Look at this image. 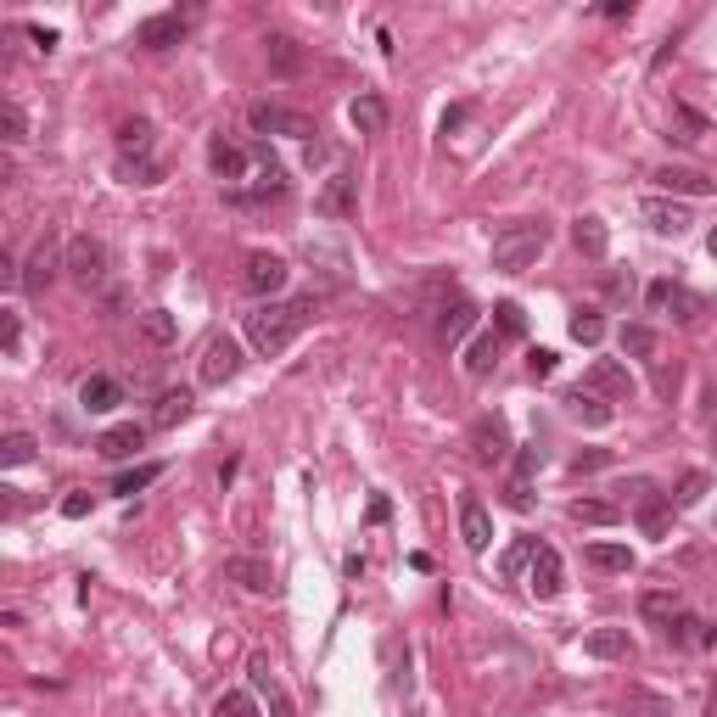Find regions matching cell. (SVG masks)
Instances as JSON below:
<instances>
[{
    "label": "cell",
    "instance_id": "16",
    "mask_svg": "<svg viewBox=\"0 0 717 717\" xmlns=\"http://www.w3.org/2000/svg\"><path fill=\"white\" fill-rule=\"evenodd\" d=\"M225 577H230V583H241L247 594H275V589H281V583H275V566L258 561V555H230Z\"/></svg>",
    "mask_w": 717,
    "mask_h": 717
},
{
    "label": "cell",
    "instance_id": "31",
    "mask_svg": "<svg viewBox=\"0 0 717 717\" xmlns=\"http://www.w3.org/2000/svg\"><path fill=\"white\" fill-rule=\"evenodd\" d=\"M617 348H622V359H656L661 337L650 331V325H622V331H617Z\"/></svg>",
    "mask_w": 717,
    "mask_h": 717
},
{
    "label": "cell",
    "instance_id": "21",
    "mask_svg": "<svg viewBox=\"0 0 717 717\" xmlns=\"http://www.w3.org/2000/svg\"><path fill=\"white\" fill-rule=\"evenodd\" d=\"M208 169L219 174L230 191H236V185L247 180V152H241L236 141H225V135H219V141H208Z\"/></svg>",
    "mask_w": 717,
    "mask_h": 717
},
{
    "label": "cell",
    "instance_id": "7",
    "mask_svg": "<svg viewBox=\"0 0 717 717\" xmlns=\"http://www.w3.org/2000/svg\"><path fill=\"white\" fill-rule=\"evenodd\" d=\"M583 393L611 398V404H628V398H633V376H628V365H622V359H594L589 376H583Z\"/></svg>",
    "mask_w": 717,
    "mask_h": 717
},
{
    "label": "cell",
    "instance_id": "32",
    "mask_svg": "<svg viewBox=\"0 0 717 717\" xmlns=\"http://www.w3.org/2000/svg\"><path fill=\"white\" fill-rule=\"evenodd\" d=\"M639 611H645V622L667 628V622H673L678 611H684V605H678V594H673V589H645V594H639Z\"/></svg>",
    "mask_w": 717,
    "mask_h": 717
},
{
    "label": "cell",
    "instance_id": "43",
    "mask_svg": "<svg viewBox=\"0 0 717 717\" xmlns=\"http://www.w3.org/2000/svg\"><path fill=\"white\" fill-rule=\"evenodd\" d=\"M533 555H538V538H516V544H510L505 555H499V572L516 577L521 566H533Z\"/></svg>",
    "mask_w": 717,
    "mask_h": 717
},
{
    "label": "cell",
    "instance_id": "58",
    "mask_svg": "<svg viewBox=\"0 0 717 717\" xmlns=\"http://www.w3.org/2000/svg\"><path fill=\"white\" fill-rule=\"evenodd\" d=\"M706 717H717V689H712V695H706Z\"/></svg>",
    "mask_w": 717,
    "mask_h": 717
},
{
    "label": "cell",
    "instance_id": "2",
    "mask_svg": "<svg viewBox=\"0 0 717 717\" xmlns=\"http://www.w3.org/2000/svg\"><path fill=\"white\" fill-rule=\"evenodd\" d=\"M549 247V225L544 219H516L493 236V269H505V275H521V269H533L538 253Z\"/></svg>",
    "mask_w": 717,
    "mask_h": 717
},
{
    "label": "cell",
    "instance_id": "34",
    "mask_svg": "<svg viewBox=\"0 0 717 717\" xmlns=\"http://www.w3.org/2000/svg\"><path fill=\"white\" fill-rule=\"evenodd\" d=\"M141 337L152 342V348H169V342L180 337V320H174L169 309H146L141 314Z\"/></svg>",
    "mask_w": 717,
    "mask_h": 717
},
{
    "label": "cell",
    "instance_id": "36",
    "mask_svg": "<svg viewBox=\"0 0 717 717\" xmlns=\"http://www.w3.org/2000/svg\"><path fill=\"white\" fill-rule=\"evenodd\" d=\"M269 68H275V73H297V68H303V51H297V40H292V34H269Z\"/></svg>",
    "mask_w": 717,
    "mask_h": 717
},
{
    "label": "cell",
    "instance_id": "12",
    "mask_svg": "<svg viewBox=\"0 0 717 717\" xmlns=\"http://www.w3.org/2000/svg\"><path fill=\"white\" fill-rule=\"evenodd\" d=\"M633 493H639V533L645 538H667V527H673V499L656 493L650 482H633Z\"/></svg>",
    "mask_w": 717,
    "mask_h": 717
},
{
    "label": "cell",
    "instance_id": "53",
    "mask_svg": "<svg viewBox=\"0 0 717 717\" xmlns=\"http://www.w3.org/2000/svg\"><path fill=\"white\" fill-rule=\"evenodd\" d=\"M0 342H6V353H17V314H0Z\"/></svg>",
    "mask_w": 717,
    "mask_h": 717
},
{
    "label": "cell",
    "instance_id": "39",
    "mask_svg": "<svg viewBox=\"0 0 717 717\" xmlns=\"http://www.w3.org/2000/svg\"><path fill=\"white\" fill-rule=\"evenodd\" d=\"M34 449H40V443H34L29 432H6L0 437V465H6V471H12V465H29Z\"/></svg>",
    "mask_w": 717,
    "mask_h": 717
},
{
    "label": "cell",
    "instance_id": "4",
    "mask_svg": "<svg viewBox=\"0 0 717 717\" xmlns=\"http://www.w3.org/2000/svg\"><path fill=\"white\" fill-rule=\"evenodd\" d=\"M241 281H247V292H253L258 303H275V292H286V281H292V269H286L281 253H247Z\"/></svg>",
    "mask_w": 717,
    "mask_h": 717
},
{
    "label": "cell",
    "instance_id": "51",
    "mask_svg": "<svg viewBox=\"0 0 717 717\" xmlns=\"http://www.w3.org/2000/svg\"><path fill=\"white\" fill-rule=\"evenodd\" d=\"M505 505H510V510H527V505H533V493H527V482H521V477L505 488Z\"/></svg>",
    "mask_w": 717,
    "mask_h": 717
},
{
    "label": "cell",
    "instance_id": "29",
    "mask_svg": "<svg viewBox=\"0 0 717 717\" xmlns=\"http://www.w3.org/2000/svg\"><path fill=\"white\" fill-rule=\"evenodd\" d=\"M572 521L577 527H617L622 505H611V499H572Z\"/></svg>",
    "mask_w": 717,
    "mask_h": 717
},
{
    "label": "cell",
    "instance_id": "14",
    "mask_svg": "<svg viewBox=\"0 0 717 717\" xmlns=\"http://www.w3.org/2000/svg\"><path fill=\"white\" fill-rule=\"evenodd\" d=\"M650 180H656L667 197H712V191H717L712 174H701V169H678V163H661Z\"/></svg>",
    "mask_w": 717,
    "mask_h": 717
},
{
    "label": "cell",
    "instance_id": "38",
    "mask_svg": "<svg viewBox=\"0 0 717 717\" xmlns=\"http://www.w3.org/2000/svg\"><path fill=\"white\" fill-rule=\"evenodd\" d=\"M589 566L594 572H628L633 555H628V544H589Z\"/></svg>",
    "mask_w": 717,
    "mask_h": 717
},
{
    "label": "cell",
    "instance_id": "22",
    "mask_svg": "<svg viewBox=\"0 0 717 717\" xmlns=\"http://www.w3.org/2000/svg\"><path fill=\"white\" fill-rule=\"evenodd\" d=\"M79 404H85V415H107V409L124 404V387L113 376H85L79 381Z\"/></svg>",
    "mask_w": 717,
    "mask_h": 717
},
{
    "label": "cell",
    "instance_id": "44",
    "mask_svg": "<svg viewBox=\"0 0 717 717\" xmlns=\"http://www.w3.org/2000/svg\"><path fill=\"white\" fill-rule=\"evenodd\" d=\"M0 129H6V141L12 146H23L29 141V113H23L17 101H6V107H0Z\"/></svg>",
    "mask_w": 717,
    "mask_h": 717
},
{
    "label": "cell",
    "instance_id": "57",
    "mask_svg": "<svg viewBox=\"0 0 717 717\" xmlns=\"http://www.w3.org/2000/svg\"><path fill=\"white\" fill-rule=\"evenodd\" d=\"M465 124V107H449V113H443V135H449V129H460Z\"/></svg>",
    "mask_w": 717,
    "mask_h": 717
},
{
    "label": "cell",
    "instance_id": "8",
    "mask_svg": "<svg viewBox=\"0 0 717 717\" xmlns=\"http://www.w3.org/2000/svg\"><path fill=\"white\" fill-rule=\"evenodd\" d=\"M645 303H650V314H667L673 309V320H701L706 314V303L695 292H689V286H678V281H650V292H645Z\"/></svg>",
    "mask_w": 717,
    "mask_h": 717
},
{
    "label": "cell",
    "instance_id": "20",
    "mask_svg": "<svg viewBox=\"0 0 717 717\" xmlns=\"http://www.w3.org/2000/svg\"><path fill=\"white\" fill-rule=\"evenodd\" d=\"M387 96H376V90H359V96L348 101V124L359 129V135H381L387 129Z\"/></svg>",
    "mask_w": 717,
    "mask_h": 717
},
{
    "label": "cell",
    "instance_id": "19",
    "mask_svg": "<svg viewBox=\"0 0 717 717\" xmlns=\"http://www.w3.org/2000/svg\"><path fill=\"white\" fill-rule=\"evenodd\" d=\"M141 449H146V426H135V421H118L96 437L101 460H129V454H141Z\"/></svg>",
    "mask_w": 717,
    "mask_h": 717
},
{
    "label": "cell",
    "instance_id": "33",
    "mask_svg": "<svg viewBox=\"0 0 717 717\" xmlns=\"http://www.w3.org/2000/svg\"><path fill=\"white\" fill-rule=\"evenodd\" d=\"M191 393H163L157 398V409H152V426L157 432H169V426H180V421H191Z\"/></svg>",
    "mask_w": 717,
    "mask_h": 717
},
{
    "label": "cell",
    "instance_id": "5",
    "mask_svg": "<svg viewBox=\"0 0 717 717\" xmlns=\"http://www.w3.org/2000/svg\"><path fill=\"white\" fill-rule=\"evenodd\" d=\"M471 460H477V465H505L510 460V426H505V415H477V421H471Z\"/></svg>",
    "mask_w": 717,
    "mask_h": 717
},
{
    "label": "cell",
    "instance_id": "52",
    "mask_svg": "<svg viewBox=\"0 0 717 717\" xmlns=\"http://www.w3.org/2000/svg\"><path fill=\"white\" fill-rule=\"evenodd\" d=\"M29 40L40 45L45 57H51V51H57V29H40V23H34V29H29Z\"/></svg>",
    "mask_w": 717,
    "mask_h": 717
},
{
    "label": "cell",
    "instance_id": "59",
    "mask_svg": "<svg viewBox=\"0 0 717 717\" xmlns=\"http://www.w3.org/2000/svg\"><path fill=\"white\" fill-rule=\"evenodd\" d=\"M706 253H712V258H717V230H712V236H706Z\"/></svg>",
    "mask_w": 717,
    "mask_h": 717
},
{
    "label": "cell",
    "instance_id": "54",
    "mask_svg": "<svg viewBox=\"0 0 717 717\" xmlns=\"http://www.w3.org/2000/svg\"><path fill=\"white\" fill-rule=\"evenodd\" d=\"M533 471H538V449H521V454H516V477L527 482Z\"/></svg>",
    "mask_w": 717,
    "mask_h": 717
},
{
    "label": "cell",
    "instance_id": "35",
    "mask_svg": "<svg viewBox=\"0 0 717 717\" xmlns=\"http://www.w3.org/2000/svg\"><path fill=\"white\" fill-rule=\"evenodd\" d=\"M701 633H706V622H701V617H689V611H678V617L667 622V628H661V639H667L673 650H689V645H701Z\"/></svg>",
    "mask_w": 717,
    "mask_h": 717
},
{
    "label": "cell",
    "instance_id": "11",
    "mask_svg": "<svg viewBox=\"0 0 717 717\" xmlns=\"http://www.w3.org/2000/svg\"><path fill=\"white\" fill-rule=\"evenodd\" d=\"M477 303H471V297H454V303H443V309H437V342H443V348H460L465 342V331H477Z\"/></svg>",
    "mask_w": 717,
    "mask_h": 717
},
{
    "label": "cell",
    "instance_id": "47",
    "mask_svg": "<svg viewBox=\"0 0 717 717\" xmlns=\"http://www.w3.org/2000/svg\"><path fill=\"white\" fill-rule=\"evenodd\" d=\"M605 465H611V449H583V454L572 460V471L583 477V471H605Z\"/></svg>",
    "mask_w": 717,
    "mask_h": 717
},
{
    "label": "cell",
    "instance_id": "10",
    "mask_svg": "<svg viewBox=\"0 0 717 717\" xmlns=\"http://www.w3.org/2000/svg\"><path fill=\"white\" fill-rule=\"evenodd\" d=\"M314 213H320V219H353V213H359V180H353V174H331V180L320 185V197H314Z\"/></svg>",
    "mask_w": 717,
    "mask_h": 717
},
{
    "label": "cell",
    "instance_id": "49",
    "mask_svg": "<svg viewBox=\"0 0 717 717\" xmlns=\"http://www.w3.org/2000/svg\"><path fill=\"white\" fill-rule=\"evenodd\" d=\"M605 297H611V303H628L633 297V275H605Z\"/></svg>",
    "mask_w": 717,
    "mask_h": 717
},
{
    "label": "cell",
    "instance_id": "18",
    "mask_svg": "<svg viewBox=\"0 0 717 717\" xmlns=\"http://www.w3.org/2000/svg\"><path fill=\"white\" fill-rule=\"evenodd\" d=\"M180 40H185V17L180 12H157L135 29V45H141V51H169V45H180Z\"/></svg>",
    "mask_w": 717,
    "mask_h": 717
},
{
    "label": "cell",
    "instance_id": "25",
    "mask_svg": "<svg viewBox=\"0 0 717 717\" xmlns=\"http://www.w3.org/2000/svg\"><path fill=\"white\" fill-rule=\"evenodd\" d=\"M583 650H589L594 661H628L633 639H628V628H594L589 639H583Z\"/></svg>",
    "mask_w": 717,
    "mask_h": 717
},
{
    "label": "cell",
    "instance_id": "56",
    "mask_svg": "<svg viewBox=\"0 0 717 717\" xmlns=\"http://www.w3.org/2000/svg\"><path fill=\"white\" fill-rule=\"evenodd\" d=\"M387 516H393V505H387V499L376 493V499H370V521H387Z\"/></svg>",
    "mask_w": 717,
    "mask_h": 717
},
{
    "label": "cell",
    "instance_id": "28",
    "mask_svg": "<svg viewBox=\"0 0 717 717\" xmlns=\"http://www.w3.org/2000/svg\"><path fill=\"white\" fill-rule=\"evenodd\" d=\"M118 157H152V118H124L118 124Z\"/></svg>",
    "mask_w": 717,
    "mask_h": 717
},
{
    "label": "cell",
    "instance_id": "46",
    "mask_svg": "<svg viewBox=\"0 0 717 717\" xmlns=\"http://www.w3.org/2000/svg\"><path fill=\"white\" fill-rule=\"evenodd\" d=\"M493 325H499V337H521V331H527V314H521V303H499V309H493Z\"/></svg>",
    "mask_w": 717,
    "mask_h": 717
},
{
    "label": "cell",
    "instance_id": "1",
    "mask_svg": "<svg viewBox=\"0 0 717 717\" xmlns=\"http://www.w3.org/2000/svg\"><path fill=\"white\" fill-rule=\"evenodd\" d=\"M314 314V297H297V303H258L253 314H247V342H253L264 359H275V353L292 348V337L309 325Z\"/></svg>",
    "mask_w": 717,
    "mask_h": 717
},
{
    "label": "cell",
    "instance_id": "9",
    "mask_svg": "<svg viewBox=\"0 0 717 717\" xmlns=\"http://www.w3.org/2000/svg\"><path fill=\"white\" fill-rule=\"evenodd\" d=\"M241 370V348L236 337H208L202 342V359H197V376L208 381V387H225L230 376Z\"/></svg>",
    "mask_w": 717,
    "mask_h": 717
},
{
    "label": "cell",
    "instance_id": "48",
    "mask_svg": "<svg viewBox=\"0 0 717 717\" xmlns=\"http://www.w3.org/2000/svg\"><path fill=\"white\" fill-rule=\"evenodd\" d=\"M90 505H96V499H90V493L79 488V493H68V499H62V516H68V521H85V516H90Z\"/></svg>",
    "mask_w": 717,
    "mask_h": 717
},
{
    "label": "cell",
    "instance_id": "41",
    "mask_svg": "<svg viewBox=\"0 0 717 717\" xmlns=\"http://www.w3.org/2000/svg\"><path fill=\"white\" fill-rule=\"evenodd\" d=\"M706 488H712V477H706V471H684V477H678V488H673V505H678V510L701 505Z\"/></svg>",
    "mask_w": 717,
    "mask_h": 717
},
{
    "label": "cell",
    "instance_id": "6",
    "mask_svg": "<svg viewBox=\"0 0 717 717\" xmlns=\"http://www.w3.org/2000/svg\"><path fill=\"white\" fill-rule=\"evenodd\" d=\"M247 124H253L258 135H269V129H275V135H292V141H309V135H320L309 113H286V107H269V101H253V107H247Z\"/></svg>",
    "mask_w": 717,
    "mask_h": 717
},
{
    "label": "cell",
    "instance_id": "45",
    "mask_svg": "<svg viewBox=\"0 0 717 717\" xmlns=\"http://www.w3.org/2000/svg\"><path fill=\"white\" fill-rule=\"evenodd\" d=\"M213 717H258V706H253V695H247V689H230V695H219Z\"/></svg>",
    "mask_w": 717,
    "mask_h": 717
},
{
    "label": "cell",
    "instance_id": "27",
    "mask_svg": "<svg viewBox=\"0 0 717 717\" xmlns=\"http://www.w3.org/2000/svg\"><path fill=\"white\" fill-rule=\"evenodd\" d=\"M572 241H577V253H583V258H605V247H611V236H605V219H600V213H577Z\"/></svg>",
    "mask_w": 717,
    "mask_h": 717
},
{
    "label": "cell",
    "instance_id": "3",
    "mask_svg": "<svg viewBox=\"0 0 717 717\" xmlns=\"http://www.w3.org/2000/svg\"><path fill=\"white\" fill-rule=\"evenodd\" d=\"M62 269H68L79 286H101V281H107V241L73 236L68 247H62Z\"/></svg>",
    "mask_w": 717,
    "mask_h": 717
},
{
    "label": "cell",
    "instance_id": "42",
    "mask_svg": "<svg viewBox=\"0 0 717 717\" xmlns=\"http://www.w3.org/2000/svg\"><path fill=\"white\" fill-rule=\"evenodd\" d=\"M572 337L583 342V348H600V337H605L600 309H577V314H572Z\"/></svg>",
    "mask_w": 717,
    "mask_h": 717
},
{
    "label": "cell",
    "instance_id": "55",
    "mask_svg": "<svg viewBox=\"0 0 717 717\" xmlns=\"http://www.w3.org/2000/svg\"><path fill=\"white\" fill-rule=\"evenodd\" d=\"M673 387H678V365H673V370L661 365V370H656V393L667 398V393H673Z\"/></svg>",
    "mask_w": 717,
    "mask_h": 717
},
{
    "label": "cell",
    "instance_id": "13",
    "mask_svg": "<svg viewBox=\"0 0 717 717\" xmlns=\"http://www.w3.org/2000/svg\"><path fill=\"white\" fill-rule=\"evenodd\" d=\"M645 225L656 230V236H689L695 213H689L678 197H645Z\"/></svg>",
    "mask_w": 717,
    "mask_h": 717
},
{
    "label": "cell",
    "instance_id": "40",
    "mask_svg": "<svg viewBox=\"0 0 717 717\" xmlns=\"http://www.w3.org/2000/svg\"><path fill=\"white\" fill-rule=\"evenodd\" d=\"M118 174H124V185H157L163 180L157 157H118Z\"/></svg>",
    "mask_w": 717,
    "mask_h": 717
},
{
    "label": "cell",
    "instance_id": "17",
    "mask_svg": "<svg viewBox=\"0 0 717 717\" xmlns=\"http://www.w3.org/2000/svg\"><path fill=\"white\" fill-rule=\"evenodd\" d=\"M460 538H465L471 555H482V549L493 544V516H488V505H482L477 493H465L460 499Z\"/></svg>",
    "mask_w": 717,
    "mask_h": 717
},
{
    "label": "cell",
    "instance_id": "26",
    "mask_svg": "<svg viewBox=\"0 0 717 717\" xmlns=\"http://www.w3.org/2000/svg\"><path fill=\"white\" fill-rule=\"evenodd\" d=\"M566 415H572V421H583V426H594V432H600V426H611V415H617V409L605 404V398L583 393V387H572V393H566Z\"/></svg>",
    "mask_w": 717,
    "mask_h": 717
},
{
    "label": "cell",
    "instance_id": "37",
    "mask_svg": "<svg viewBox=\"0 0 717 717\" xmlns=\"http://www.w3.org/2000/svg\"><path fill=\"white\" fill-rule=\"evenodd\" d=\"M157 477H163V465H157V460H146V465H135V471H124V477L113 482V493H118V499H135V493H141V488H152Z\"/></svg>",
    "mask_w": 717,
    "mask_h": 717
},
{
    "label": "cell",
    "instance_id": "15",
    "mask_svg": "<svg viewBox=\"0 0 717 717\" xmlns=\"http://www.w3.org/2000/svg\"><path fill=\"white\" fill-rule=\"evenodd\" d=\"M527 589H533L538 600H555V594L566 589V566H561V555H555L549 544H538L533 566H527Z\"/></svg>",
    "mask_w": 717,
    "mask_h": 717
},
{
    "label": "cell",
    "instance_id": "50",
    "mask_svg": "<svg viewBox=\"0 0 717 717\" xmlns=\"http://www.w3.org/2000/svg\"><path fill=\"white\" fill-rule=\"evenodd\" d=\"M527 370H533L538 381L555 376V353H549V348H533V353H527Z\"/></svg>",
    "mask_w": 717,
    "mask_h": 717
},
{
    "label": "cell",
    "instance_id": "23",
    "mask_svg": "<svg viewBox=\"0 0 717 717\" xmlns=\"http://www.w3.org/2000/svg\"><path fill=\"white\" fill-rule=\"evenodd\" d=\"M253 689L269 701V717H297V706H292V695L281 689V678L269 673V661L264 656H253Z\"/></svg>",
    "mask_w": 717,
    "mask_h": 717
},
{
    "label": "cell",
    "instance_id": "30",
    "mask_svg": "<svg viewBox=\"0 0 717 717\" xmlns=\"http://www.w3.org/2000/svg\"><path fill=\"white\" fill-rule=\"evenodd\" d=\"M493 365H499V331H482L477 342H471V353H465V376H493Z\"/></svg>",
    "mask_w": 717,
    "mask_h": 717
},
{
    "label": "cell",
    "instance_id": "24",
    "mask_svg": "<svg viewBox=\"0 0 717 717\" xmlns=\"http://www.w3.org/2000/svg\"><path fill=\"white\" fill-rule=\"evenodd\" d=\"M57 269H62L57 247H51V241H40V247L29 253V269H23V292H29V297H40L45 286H51V275H57Z\"/></svg>",
    "mask_w": 717,
    "mask_h": 717
},
{
    "label": "cell",
    "instance_id": "60",
    "mask_svg": "<svg viewBox=\"0 0 717 717\" xmlns=\"http://www.w3.org/2000/svg\"><path fill=\"white\" fill-rule=\"evenodd\" d=\"M712 449H717V426H712Z\"/></svg>",
    "mask_w": 717,
    "mask_h": 717
}]
</instances>
